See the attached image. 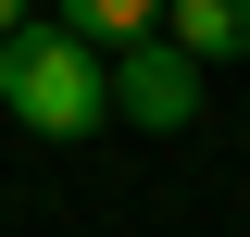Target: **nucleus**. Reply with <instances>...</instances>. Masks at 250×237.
Instances as JSON below:
<instances>
[{"label": "nucleus", "mask_w": 250, "mask_h": 237, "mask_svg": "<svg viewBox=\"0 0 250 237\" xmlns=\"http://www.w3.org/2000/svg\"><path fill=\"white\" fill-rule=\"evenodd\" d=\"M0 113L25 125V138H100V125H113V88H100V62L62 25H25L0 50Z\"/></svg>", "instance_id": "1"}, {"label": "nucleus", "mask_w": 250, "mask_h": 237, "mask_svg": "<svg viewBox=\"0 0 250 237\" xmlns=\"http://www.w3.org/2000/svg\"><path fill=\"white\" fill-rule=\"evenodd\" d=\"M100 88H113V113H125V125H150V138H175V125L200 113V62H175V38H150V50L100 62Z\"/></svg>", "instance_id": "2"}, {"label": "nucleus", "mask_w": 250, "mask_h": 237, "mask_svg": "<svg viewBox=\"0 0 250 237\" xmlns=\"http://www.w3.org/2000/svg\"><path fill=\"white\" fill-rule=\"evenodd\" d=\"M250 50V0H175V62H238Z\"/></svg>", "instance_id": "3"}]
</instances>
